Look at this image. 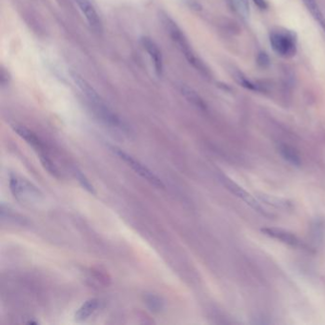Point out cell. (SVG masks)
Segmentation results:
<instances>
[{
  "instance_id": "cell-15",
  "label": "cell",
  "mask_w": 325,
  "mask_h": 325,
  "mask_svg": "<svg viewBox=\"0 0 325 325\" xmlns=\"http://www.w3.org/2000/svg\"><path fill=\"white\" fill-rule=\"evenodd\" d=\"M305 6L307 7L308 11L311 13L314 19L319 23V25L325 31V16L322 12L318 2L316 0H303Z\"/></svg>"
},
{
  "instance_id": "cell-7",
  "label": "cell",
  "mask_w": 325,
  "mask_h": 325,
  "mask_svg": "<svg viewBox=\"0 0 325 325\" xmlns=\"http://www.w3.org/2000/svg\"><path fill=\"white\" fill-rule=\"evenodd\" d=\"M82 15L90 28L95 33H101L103 30L102 20L91 0H75Z\"/></svg>"
},
{
  "instance_id": "cell-1",
  "label": "cell",
  "mask_w": 325,
  "mask_h": 325,
  "mask_svg": "<svg viewBox=\"0 0 325 325\" xmlns=\"http://www.w3.org/2000/svg\"><path fill=\"white\" fill-rule=\"evenodd\" d=\"M72 78L77 87L81 91L82 94L87 99L89 106L92 109L95 117L100 122L113 130L120 131L122 133L129 132V128L126 123L122 121L118 114L113 111V109L109 106L106 101L95 91V88L89 82L77 73H73Z\"/></svg>"
},
{
  "instance_id": "cell-8",
  "label": "cell",
  "mask_w": 325,
  "mask_h": 325,
  "mask_svg": "<svg viewBox=\"0 0 325 325\" xmlns=\"http://www.w3.org/2000/svg\"><path fill=\"white\" fill-rule=\"evenodd\" d=\"M140 43L149 55L156 74L161 77L163 73V56L159 45L149 37H142L140 39Z\"/></svg>"
},
{
  "instance_id": "cell-4",
  "label": "cell",
  "mask_w": 325,
  "mask_h": 325,
  "mask_svg": "<svg viewBox=\"0 0 325 325\" xmlns=\"http://www.w3.org/2000/svg\"><path fill=\"white\" fill-rule=\"evenodd\" d=\"M110 149L114 154H116L122 161L127 163L128 166L131 167L136 174H138L139 176L145 178L151 184H153L154 186H156L160 189L165 188V185H164L162 180L156 174H154V172L151 171L149 168L146 167L144 164L136 161L135 158H133L132 156H130L129 154H127L126 152H124L123 150L117 146H110Z\"/></svg>"
},
{
  "instance_id": "cell-18",
  "label": "cell",
  "mask_w": 325,
  "mask_h": 325,
  "mask_svg": "<svg viewBox=\"0 0 325 325\" xmlns=\"http://www.w3.org/2000/svg\"><path fill=\"white\" fill-rule=\"evenodd\" d=\"M75 175L77 176L78 180L80 181V183L81 184L82 187H83L84 189H86L88 192L93 193V194L95 193L94 187H93V185L91 184V182L89 181V179L86 177L85 175H83V173L81 172L79 169H76V170H75Z\"/></svg>"
},
{
  "instance_id": "cell-10",
  "label": "cell",
  "mask_w": 325,
  "mask_h": 325,
  "mask_svg": "<svg viewBox=\"0 0 325 325\" xmlns=\"http://www.w3.org/2000/svg\"><path fill=\"white\" fill-rule=\"evenodd\" d=\"M261 232L272 239L278 240L290 246H295V247L301 246V242L298 240V237L288 231L281 228H263L261 229Z\"/></svg>"
},
{
  "instance_id": "cell-9",
  "label": "cell",
  "mask_w": 325,
  "mask_h": 325,
  "mask_svg": "<svg viewBox=\"0 0 325 325\" xmlns=\"http://www.w3.org/2000/svg\"><path fill=\"white\" fill-rule=\"evenodd\" d=\"M13 129L18 136H20L21 138H23L27 142L28 144H30L31 146H33L36 149V151H38L40 156L47 154V152L45 150V145L41 141V138L37 136L33 131L29 130L28 128L21 126V125H14Z\"/></svg>"
},
{
  "instance_id": "cell-13",
  "label": "cell",
  "mask_w": 325,
  "mask_h": 325,
  "mask_svg": "<svg viewBox=\"0 0 325 325\" xmlns=\"http://www.w3.org/2000/svg\"><path fill=\"white\" fill-rule=\"evenodd\" d=\"M231 75H232L233 79L235 80V81L237 82L240 86L244 87V89L252 91V92H261L262 91V89L260 88L259 85L251 81L241 71L232 68L231 69Z\"/></svg>"
},
{
  "instance_id": "cell-5",
  "label": "cell",
  "mask_w": 325,
  "mask_h": 325,
  "mask_svg": "<svg viewBox=\"0 0 325 325\" xmlns=\"http://www.w3.org/2000/svg\"><path fill=\"white\" fill-rule=\"evenodd\" d=\"M9 185L14 199L22 203H33L40 200L41 196L40 190L26 179L11 175Z\"/></svg>"
},
{
  "instance_id": "cell-2",
  "label": "cell",
  "mask_w": 325,
  "mask_h": 325,
  "mask_svg": "<svg viewBox=\"0 0 325 325\" xmlns=\"http://www.w3.org/2000/svg\"><path fill=\"white\" fill-rule=\"evenodd\" d=\"M160 18L162 20L165 31L167 32V34L176 45V48L184 55L186 60L189 62L190 65H192L202 75H203L205 77H209L210 76L209 69L207 68L203 61L195 53L187 37L185 36L181 28L177 25L176 21L165 13H162L160 15Z\"/></svg>"
},
{
  "instance_id": "cell-12",
  "label": "cell",
  "mask_w": 325,
  "mask_h": 325,
  "mask_svg": "<svg viewBox=\"0 0 325 325\" xmlns=\"http://www.w3.org/2000/svg\"><path fill=\"white\" fill-rule=\"evenodd\" d=\"M180 93L184 96V98L195 107H197L200 110H203V111L207 110V105H206L203 98L199 95L193 88L182 84L180 86Z\"/></svg>"
},
{
  "instance_id": "cell-20",
  "label": "cell",
  "mask_w": 325,
  "mask_h": 325,
  "mask_svg": "<svg viewBox=\"0 0 325 325\" xmlns=\"http://www.w3.org/2000/svg\"><path fill=\"white\" fill-rule=\"evenodd\" d=\"M254 4L260 10H267L269 5L266 0H253Z\"/></svg>"
},
{
  "instance_id": "cell-17",
  "label": "cell",
  "mask_w": 325,
  "mask_h": 325,
  "mask_svg": "<svg viewBox=\"0 0 325 325\" xmlns=\"http://www.w3.org/2000/svg\"><path fill=\"white\" fill-rule=\"evenodd\" d=\"M144 301L146 306L149 308L151 312L159 313L162 311L164 307V302L162 298L155 294H146L144 296Z\"/></svg>"
},
{
  "instance_id": "cell-14",
  "label": "cell",
  "mask_w": 325,
  "mask_h": 325,
  "mask_svg": "<svg viewBox=\"0 0 325 325\" xmlns=\"http://www.w3.org/2000/svg\"><path fill=\"white\" fill-rule=\"evenodd\" d=\"M279 152L281 156L284 159L286 162L292 164L293 166H300L301 164V160L298 155V151L293 148L292 146L286 145V144H281L279 146Z\"/></svg>"
},
{
  "instance_id": "cell-11",
  "label": "cell",
  "mask_w": 325,
  "mask_h": 325,
  "mask_svg": "<svg viewBox=\"0 0 325 325\" xmlns=\"http://www.w3.org/2000/svg\"><path fill=\"white\" fill-rule=\"evenodd\" d=\"M100 301L97 298H90L86 300L75 314V321L82 323L87 321L95 312L98 310Z\"/></svg>"
},
{
  "instance_id": "cell-16",
  "label": "cell",
  "mask_w": 325,
  "mask_h": 325,
  "mask_svg": "<svg viewBox=\"0 0 325 325\" xmlns=\"http://www.w3.org/2000/svg\"><path fill=\"white\" fill-rule=\"evenodd\" d=\"M231 7L233 10L242 16L244 19H248L250 17V4L249 0H229Z\"/></svg>"
},
{
  "instance_id": "cell-3",
  "label": "cell",
  "mask_w": 325,
  "mask_h": 325,
  "mask_svg": "<svg viewBox=\"0 0 325 325\" xmlns=\"http://www.w3.org/2000/svg\"><path fill=\"white\" fill-rule=\"evenodd\" d=\"M269 41L273 51L284 58H290L297 54V35L292 31H273Z\"/></svg>"
},
{
  "instance_id": "cell-19",
  "label": "cell",
  "mask_w": 325,
  "mask_h": 325,
  "mask_svg": "<svg viewBox=\"0 0 325 325\" xmlns=\"http://www.w3.org/2000/svg\"><path fill=\"white\" fill-rule=\"evenodd\" d=\"M257 65L261 68H267L270 66V57L265 52H259L257 55Z\"/></svg>"
},
{
  "instance_id": "cell-6",
  "label": "cell",
  "mask_w": 325,
  "mask_h": 325,
  "mask_svg": "<svg viewBox=\"0 0 325 325\" xmlns=\"http://www.w3.org/2000/svg\"><path fill=\"white\" fill-rule=\"evenodd\" d=\"M219 179L222 182V184L226 187V189L230 191L233 195H235L239 199L243 200L245 203L248 204L252 209H254L255 211L260 213L261 215L268 216L266 210L260 205V203L257 202V200L250 193H248L242 186H240L238 183H236L233 179H231L230 177H228V176H225L223 174H220L219 175Z\"/></svg>"
},
{
  "instance_id": "cell-21",
  "label": "cell",
  "mask_w": 325,
  "mask_h": 325,
  "mask_svg": "<svg viewBox=\"0 0 325 325\" xmlns=\"http://www.w3.org/2000/svg\"><path fill=\"white\" fill-rule=\"evenodd\" d=\"M9 81H10V78H9L8 73H6L4 69H2V70H1V78H0V82H1L2 86H6V85H8Z\"/></svg>"
}]
</instances>
